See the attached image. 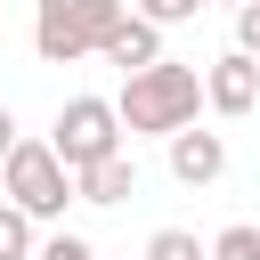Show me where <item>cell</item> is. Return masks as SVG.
Returning <instances> with one entry per match:
<instances>
[{
	"instance_id": "6da1fadb",
	"label": "cell",
	"mask_w": 260,
	"mask_h": 260,
	"mask_svg": "<svg viewBox=\"0 0 260 260\" xmlns=\"http://www.w3.org/2000/svg\"><path fill=\"white\" fill-rule=\"evenodd\" d=\"M122 130H146V138H171V130H187L195 122V106H203V73L195 65H171V57H154V65H138V73H122Z\"/></svg>"
},
{
	"instance_id": "7a4b0ae2",
	"label": "cell",
	"mask_w": 260,
	"mask_h": 260,
	"mask_svg": "<svg viewBox=\"0 0 260 260\" xmlns=\"http://www.w3.org/2000/svg\"><path fill=\"white\" fill-rule=\"evenodd\" d=\"M0 179H8V203H24L32 219H65V203H81L73 195V162L49 138H16L8 162H0Z\"/></svg>"
},
{
	"instance_id": "3957f363",
	"label": "cell",
	"mask_w": 260,
	"mask_h": 260,
	"mask_svg": "<svg viewBox=\"0 0 260 260\" xmlns=\"http://www.w3.org/2000/svg\"><path fill=\"white\" fill-rule=\"evenodd\" d=\"M114 24H122V0H41L32 49H41L49 65H73V57H98Z\"/></svg>"
},
{
	"instance_id": "277c9868",
	"label": "cell",
	"mask_w": 260,
	"mask_h": 260,
	"mask_svg": "<svg viewBox=\"0 0 260 260\" xmlns=\"http://www.w3.org/2000/svg\"><path fill=\"white\" fill-rule=\"evenodd\" d=\"M49 146H57L73 171H81V162H98V154H114V146H122V106H114V98H65V106H57V138H49Z\"/></svg>"
},
{
	"instance_id": "5b68a950",
	"label": "cell",
	"mask_w": 260,
	"mask_h": 260,
	"mask_svg": "<svg viewBox=\"0 0 260 260\" xmlns=\"http://www.w3.org/2000/svg\"><path fill=\"white\" fill-rule=\"evenodd\" d=\"M203 106H211V114H252V106H260V57H252V49L211 57V73H203Z\"/></svg>"
},
{
	"instance_id": "8992f818",
	"label": "cell",
	"mask_w": 260,
	"mask_h": 260,
	"mask_svg": "<svg viewBox=\"0 0 260 260\" xmlns=\"http://www.w3.org/2000/svg\"><path fill=\"white\" fill-rule=\"evenodd\" d=\"M219 171H228V138L219 130H195V122L171 130V179L179 187H211Z\"/></svg>"
},
{
	"instance_id": "52a82bcc",
	"label": "cell",
	"mask_w": 260,
	"mask_h": 260,
	"mask_svg": "<svg viewBox=\"0 0 260 260\" xmlns=\"http://www.w3.org/2000/svg\"><path fill=\"white\" fill-rule=\"evenodd\" d=\"M73 195H81V203H130V195H138V162L114 146V154H98V162L73 171Z\"/></svg>"
},
{
	"instance_id": "ba28073f",
	"label": "cell",
	"mask_w": 260,
	"mask_h": 260,
	"mask_svg": "<svg viewBox=\"0 0 260 260\" xmlns=\"http://www.w3.org/2000/svg\"><path fill=\"white\" fill-rule=\"evenodd\" d=\"M106 65H122V73H138V65H154L162 57V24L154 16H122L114 32H106V49H98Z\"/></svg>"
},
{
	"instance_id": "9c48e42d",
	"label": "cell",
	"mask_w": 260,
	"mask_h": 260,
	"mask_svg": "<svg viewBox=\"0 0 260 260\" xmlns=\"http://www.w3.org/2000/svg\"><path fill=\"white\" fill-rule=\"evenodd\" d=\"M0 260H32V211L0 203Z\"/></svg>"
},
{
	"instance_id": "30bf717a",
	"label": "cell",
	"mask_w": 260,
	"mask_h": 260,
	"mask_svg": "<svg viewBox=\"0 0 260 260\" xmlns=\"http://www.w3.org/2000/svg\"><path fill=\"white\" fill-rule=\"evenodd\" d=\"M146 260H211V244H195L187 228H154L146 236Z\"/></svg>"
},
{
	"instance_id": "8fae6325",
	"label": "cell",
	"mask_w": 260,
	"mask_h": 260,
	"mask_svg": "<svg viewBox=\"0 0 260 260\" xmlns=\"http://www.w3.org/2000/svg\"><path fill=\"white\" fill-rule=\"evenodd\" d=\"M211 260H260V228H219L211 236Z\"/></svg>"
},
{
	"instance_id": "7c38bea8",
	"label": "cell",
	"mask_w": 260,
	"mask_h": 260,
	"mask_svg": "<svg viewBox=\"0 0 260 260\" xmlns=\"http://www.w3.org/2000/svg\"><path fill=\"white\" fill-rule=\"evenodd\" d=\"M203 0H138V16H154V24H187Z\"/></svg>"
},
{
	"instance_id": "4fadbf2b",
	"label": "cell",
	"mask_w": 260,
	"mask_h": 260,
	"mask_svg": "<svg viewBox=\"0 0 260 260\" xmlns=\"http://www.w3.org/2000/svg\"><path fill=\"white\" fill-rule=\"evenodd\" d=\"M236 49L260 57V0H236Z\"/></svg>"
},
{
	"instance_id": "5bb4252c",
	"label": "cell",
	"mask_w": 260,
	"mask_h": 260,
	"mask_svg": "<svg viewBox=\"0 0 260 260\" xmlns=\"http://www.w3.org/2000/svg\"><path fill=\"white\" fill-rule=\"evenodd\" d=\"M41 260H98V252H89V244H81V236H65V228H57V236H49V244H41Z\"/></svg>"
},
{
	"instance_id": "9a60e30c",
	"label": "cell",
	"mask_w": 260,
	"mask_h": 260,
	"mask_svg": "<svg viewBox=\"0 0 260 260\" xmlns=\"http://www.w3.org/2000/svg\"><path fill=\"white\" fill-rule=\"evenodd\" d=\"M8 146H16V114L0 106V162H8Z\"/></svg>"
}]
</instances>
